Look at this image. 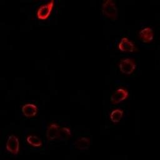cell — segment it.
Returning a JSON list of instances; mask_svg holds the SVG:
<instances>
[{"label":"cell","mask_w":160,"mask_h":160,"mask_svg":"<svg viewBox=\"0 0 160 160\" xmlns=\"http://www.w3.org/2000/svg\"><path fill=\"white\" fill-rule=\"evenodd\" d=\"M4 151L9 156L16 157L20 151V142L18 137L14 134L8 136L5 141Z\"/></svg>","instance_id":"cell-1"},{"label":"cell","mask_w":160,"mask_h":160,"mask_svg":"<svg viewBox=\"0 0 160 160\" xmlns=\"http://www.w3.org/2000/svg\"><path fill=\"white\" fill-rule=\"evenodd\" d=\"M101 12L105 18L111 21L116 20L118 16V7L116 2L112 0H106L102 2Z\"/></svg>","instance_id":"cell-2"},{"label":"cell","mask_w":160,"mask_h":160,"mask_svg":"<svg viewBox=\"0 0 160 160\" xmlns=\"http://www.w3.org/2000/svg\"><path fill=\"white\" fill-rule=\"evenodd\" d=\"M137 64L135 60L130 57H126L121 59L118 63V69L121 73L129 76L136 71Z\"/></svg>","instance_id":"cell-3"},{"label":"cell","mask_w":160,"mask_h":160,"mask_svg":"<svg viewBox=\"0 0 160 160\" xmlns=\"http://www.w3.org/2000/svg\"><path fill=\"white\" fill-rule=\"evenodd\" d=\"M26 146L33 150H41L44 148L43 140L38 135L30 132L26 134L24 139Z\"/></svg>","instance_id":"cell-4"},{"label":"cell","mask_w":160,"mask_h":160,"mask_svg":"<svg viewBox=\"0 0 160 160\" xmlns=\"http://www.w3.org/2000/svg\"><path fill=\"white\" fill-rule=\"evenodd\" d=\"M54 7L53 0L46 2L38 7L36 12V18L40 21L47 20L51 15Z\"/></svg>","instance_id":"cell-5"},{"label":"cell","mask_w":160,"mask_h":160,"mask_svg":"<svg viewBox=\"0 0 160 160\" xmlns=\"http://www.w3.org/2000/svg\"><path fill=\"white\" fill-rule=\"evenodd\" d=\"M61 126L56 122H50L46 129V137L49 142L61 140Z\"/></svg>","instance_id":"cell-6"},{"label":"cell","mask_w":160,"mask_h":160,"mask_svg":"<svg viewBox=\"0 0 160 160\" xmlns=\"http://www.w3.org/2000/svg\"><path fill=\"white\" fill-rule=\"evenodd\" d=\"M129 91L124 88H117L111 95L110 101L113 104H118L128 99Z\"/></svg>","instance_id":"cell-7"},{"label":"cell","mask_w":160,"mask_h":160,"mask_svg":"<svg viewBox=\"0 0 160 160\" xmlns=\"http://www.w3.org/2000/svg\"><path fill=\"white\" fill-rule=\"evenodd\" d=\"M118 49L123 52H133L137 50L134 42L128 37H122L118 44Z\"/></svg>","instance_id":"cell-8"},{"label":"cell","mask_w":160,"mask_h":160,"mask_svg":"<svg viewBox=\"0 0 160 160\" xmlns=\"http://www.w3.org/2000/svg\"><path fill=\"white\" fill-rule=\"evenodd\" d=\"M138 36L139 39L144 43L151 42L154 39V31L149 26L144 27L139 30Z\"/></svg>","instance_id":"cell-9"},{"label":"cell","mask_w":160,"mask_h":160,"mask_svg":"<svg viewBox=\"0 0 160 160\" xmlns=\"http://www.w3.org/2000/svg\"><path fill=\"white\" fill-rule=\"evenodd\" d=\"M22 114L26 118H32L36 116L38 112L37 105L32 102H26L24 104L21 109Z\"/></svg>","instance_id":"cell-10"},{"label":"cell","mask_w":160,"mask_h":160,"mask_svg":"<svg viewBox=\"0 0 160 160\" xmlns=\"http://www.w3.org/2000/svg\"><path fill=\"white\" fill-rule=\"evenodd\" d=\"M91 144V139L88 136H81L76 139L72 146L78 150H86Z\"/></svg>","instance_id":"cell-11"},{"label":"cell","mask_w":160,"mask_h":160,"mask_svg":"<svg viewBox=\"0 0 160 160\" xmlns=\"http://www.w3.org/2000/svg\"><path fill=\"white\" fill-rule=\"evenodd\" d=\"M124 116V110L121 108H117L112 110L109 114V118L112 122L116 124L121 121Z\"/></svg>","instance_id":"cell-12"},{"label":"cell","mask_w":160,"mask_h":160,"mask_svg":"<svg viewBox=\"0 0 160 160\" xmlns=\"http://www.w3.org/2000/svg\"><path fill=\"white\" fill-rule=\"evenodd\" d=\"M72 134L71 128L68 126H62L61 128V140H66Z\"/></svg>","instance_id":"cell-13"}]
</instances>
